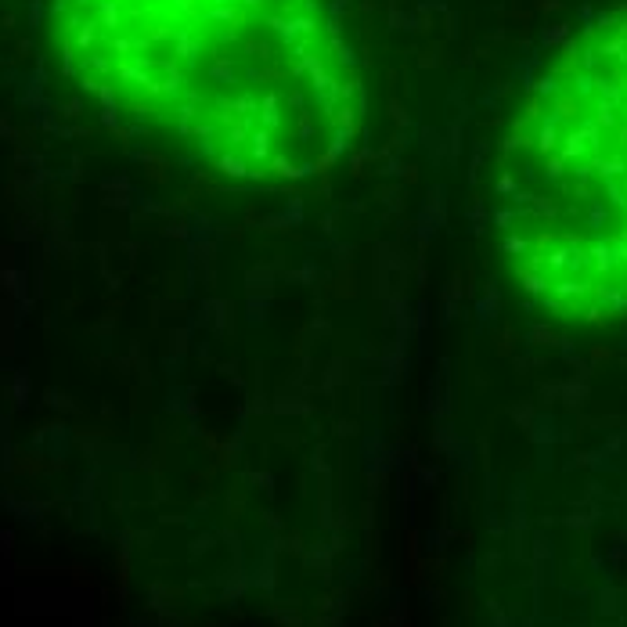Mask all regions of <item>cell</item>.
<instances>
[{
	"label": "cell",
	"instance_id": "2",
	"mask_svg": "<svg viewBox=\"0 0 627 627\" xmlns=\"http://www.w3.org/2000/svg\"><path fill=\"white\" fill-rule=\"evenodd\" d=\"M520 296L574 328L627 317V8L569 33L512 116L490 188Z\"/></svg>",
	"mask_w": 627,
	"mask_h": 627
},
{
	"label": "cell",
	"instance_id": "1",
	"mask_svg": "<svg viewBox=\"0 0 627 627\" xmlns=\"http://www.w3.org/2000/svg\"><path fill=\"white\" fill-rule=\"evenodd\" d=\"M51 43L112 120L227 181H303L361 134L332 0H54Z\"/></svg>",
	"mask_w": 627,
	"mask_h": 627
}]
</instances>
